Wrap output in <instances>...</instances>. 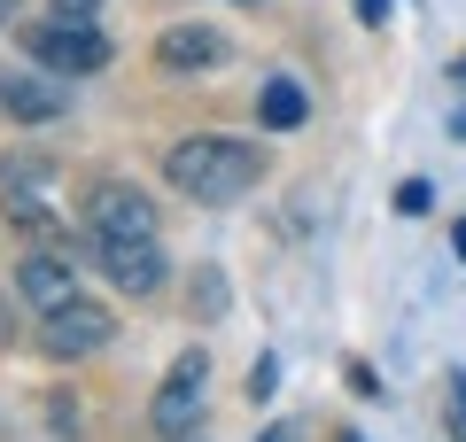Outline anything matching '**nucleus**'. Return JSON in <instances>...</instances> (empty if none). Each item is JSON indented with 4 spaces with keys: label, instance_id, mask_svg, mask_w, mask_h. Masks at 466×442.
Instances as JSON below:
<instances>
[{
    "label": "nucleus",
    "instance_id": "nucleus-1",
    "mask_svg": "<svg viewBox=\"0 0 466 442\" xmlns=\"http://www.w3.org/2000/svg\"><path fill=\"white\" fill-rule=\"evenodd\" d=\"M164 179L179 186L187 202H202V210H226V202H241L265 179V156H257L249 140H233V132H187L164 156Z\"/></svg>",
    "mask_w": 466,
    "mask_h": 442
},
{
    "label": "nucleus",
    "instance_id": "nucleus-2",
    "mask_svg": "<svg viewBox=\"0 0 466 442\" xmlns=\"http://www.w3.org/2000/svg\"><path fill=\"white\" fill-rule=\"evenodd\" d=\"M55 210H63V164L47 147H8L0 156V217L24 233H55Z\"/></svg>",
    "mask_w": 466,
    "mask_h": 442
},
{
    "label": "nucleus",
    "instance_id": "nucleus-3",
    "mask_svg": "<svg viewBox=\"0 0 466 442\" xmlns=\"http://www.w3.org/2000/svg\"><path fill=\"white\" fill-rule=\"evenodd\" d=\"M86 233H94V248L156 241V202L140 195L133 179H94V186H86Z\"/></svg>",
    "mask_w": 466,
    "mask_h": 442
},
{
    "label": "nucleus",
    "instance_id": "nucleus-4",
    "mask_svg": "<svg viewBox=\"0 0 466 442\" xmlns=\"http://www.w3.org/2000/svg\"><path fill=\"white\" fill-rule=\"evenodd\" d=\"M24 47H32V63L55 70V78H94V70H109V39H101L94 24H78V16L32 24V32H24Z\"/></svg>",
    "mask_w": 466,
    "mask_h": 442
},
{
    "label": "nucleus",
    "instance_id": "nucleus-5",
    "mask_svg": "<svg viewBox=\"0 0 466 442\" xmlns=\"http://www.w3.org/2000/svg\"><path fill=\"white\" fill-rule=\"evenodd\" d=\"M109 334H116V318H109V303H94V295H70V303L39 311L47 357H94V349H109Z\"/></svg>",
    "mask_w": 466,
    "mask_h": 442
},
{
    "label": "nucleus",
    "instance_id": "nucleus-6",
    "mask_svg": "<svg viewBox=\"0 0 466 442\" xmlns=\"http://www.w3.org/2000/svg\"><path fill=\"white\" fill-rule=\"evenodd\" d=\"M202 380H210V357H202V349H179L171 373H164V388H156V404H148V419H156L164 442L202 427Z\"/></svg>",
    "mask_w": 466,
    "mask_h": 442
},
{
    "label": "nucleus",
    "instance_id": "nucleus-7",
    "mask_svg": "<svg viewBox=\"0 0 466 442\" xmlns=\"http://www.w3.org/2000/svg\"><path fill=\"white\" fill-rule=\"evenodd\" d=\"M16 295L32 303V311H55V303H70L78 295V264H70V248H32V256L16 264Z\"/></svg>",
    "mask_w": 466,
    "mask_h": 442
},
{
    "label": "nucleus",
    "instance_id": "nucleus-8",
    "mask_svg": "<svg viewBox=\"0 0 466 442\" xmlns=\"http://www.w3.org/2000/svg\"><path fill=\"white\" fill-rule=\"evenodd\" d=\"M101 256V272H109V287H125V295H156L164 287V241H116V248H94Z\"/></svg>",
    "mask_w": 466,
    "mask_h": 442
},
{
    "label": "nucleus",
    "instance_id": "nucleus-9",
    "mask_svg": "<svg viewBox=\"0 0 466 442\" xmlns=\"http://www.w3.org/2000/svg\"><path fill=\"white\" fill-rule=\"evenodd\" d=\"M70 109L63 78H32V70H16V78H0V116H16V125H55V116Z\"/></svg>",
    "mask_w": 466,
    "mask_h": 442
},
{
    "label": "nucleus",
    "instance_id": "nucleus-10",
    "mask_svg": "<svg viewBox=\"0 0 466 442\" xmlns=\"http://www.w3.org/2000/svg\"><path fill=\"white\" fill-rule=\"evenodd\" d=\"M226 55L233 47L210 32V24H171V32L156 39V63H164V70H218Z\"/></svg>",
    "mask_w": 466,
    "mask_h": 442
},
{
    "label": "nucleus",
    "instance_id": "nucleus-11",
    "mask_svg": "<svg viewBox=\"0 0 466 442\" xmlns=\"http://www.w3.org/2000/svg\"><path fill=\"white\" fill-rule=\"evenodd\" d=\"M303 116H311V94H303L296 78H265V94H257V125H265V132H296Z\"/></svg>",
    "mask_w": 466,
    "mask_h": 442
},
{
    "label": "nucleus",
    "instance_id": "nucleus-12",
    "mask_svg": "<svg viewBox=\"0 0 466 442\" xmlns=\"http://www.w3.org/2000/svg\"><path fill=\"white\" fill-rule=\"evenodd\" d=\"M428 202H435L428 179H404V186H397V210H404V217H428Z\"/></svg>",
    "mask_w": 466,
    "mask_h": 442
},
{
    "label": "nucleus",
    "instance_id": "nucleus-13",
    "mask_svg": "<svg viewBox=\"0 0 466 442\" xmlns=\"http://www.w3.org/2000/svg\"><path fill=\"white\" fill-rule=\"evenodd\" d=\"M257 442H311V427H296V419H272Z\"/></svg>",
    "mask_w": 466,
    "mask_h": 442
},
{
    "label": "nucleus",
    "instance_id": "nucleus-14",
    "mask_svg": "<svg viewBox=\"0 0 466 442\" xmlns=\"http://www.w3.org/2000/svg\"><path fill=\"white\" fill-rule=\"evenodd\" d=\"M47 8H55V16H78V24H94V8H101V0H47Z\"/></svg>",
    "mask_w": 466,
    "mask_h": 442
},
{
    "label": "nucleus",
    "instance_id": "nucleus-15",
    "mask_svg": "<svg viewBox=\"0 0 466 442\" xmlns=\"http://www.w3.org/2000/svg\"><path fill=\"white\" fill-rule=\"evenodd\" d=\"M350 8H358L366 24H389V0H350Z\"/></svg>",
    "mask_w": 466,
    "mask_h": 442
},
{
    "label": "nucleus",
    "instance_id": "nucleus-16",
    "mask_svg": "<svg viewBox=\"0 0 466 442\" xmlns=\"http://www.w3.org/2000/svg\"><path fill=\"white\" fill-rule=\"evenodd\" d=\"M451 404H459V419H466V373H451Z\"/></svg>",
    "mask_w": 466,
    "mask_h": 442
},
{
    "label": "nucleus",
    "instance_id": "nucleus-17",
    "mask_svg": "<svg viewBox=\"0 0 466 442\" xmlns=\"http://www.w3.org/2000/svg\"><path fill=\"white\" fill-rule=\"evenodd\" d=\"M451 248H459V264H466V217H459V226H451Z\"/></svg>",
    "mask_w": 466,
    "mask_h": 442
},
{
    "label": "nucleus",
    "instance_id": "nucleus-18",
    "mask_svg": "<svg viewBox=\"0 0 466 442\" xmlns=\"http://www.w3.org/2000/svg\"><path fill=\"white\" fill-rule=\"evenodd\" d=\"M171 442H195V435H171Z\"/></svg>",
    "mask_w": 466,
    "mask_h": 442
},
{
    "label": "nucleus",
    "instance_id": "nucleus-19",
    "mask_svg": "<svg viewBox=\"0 0 466 442\" xmlns=\"http://www.w3.org/2000/svg\"><path fill=\"white\" fill-rule=\"evenodd\" d=\"M342 442H358V435H342Z\"/></svg>",
    "mask_w": 466,
    "mask_h": 442
}]
</instances>
